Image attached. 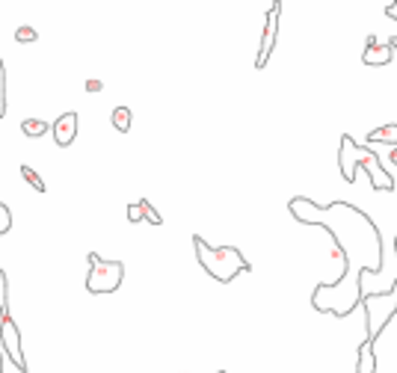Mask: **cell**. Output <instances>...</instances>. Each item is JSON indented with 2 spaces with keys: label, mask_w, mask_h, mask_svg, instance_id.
Returning <instances> with one entry per match:
<instances>
[{
  "label": "cell",
  "mask_w": 397,
  "mask_h": 373,
  "mask_svg": "<svg viewBox=\"0 0 397 373\" xmlns=\"http://www.w3.org/2000/svg\"><path fill=\"white\" fill-rule=\"evenodd\" d=\"M359 166L368 172L374 190H383V193H391V190H394V178L388 175V169L379 163V157L374 155V148L359 145V143L350 137V133H344V137H341V148H338V169H341V178H344L347 184H353Z\"/></svg>",
  "instance_id": "6da1fadb"
},
{
  "label": "cell",
  "mask_w": 397,
  "mask_h": 373,
  "mask_svg": "<svg viewBox=\"0 0 397 373\" xmlns=\"http://www.w3.org/2000/svg\"><path fill=\"white\" fill-rule=\"evenodd\" d=\"M193 246H196L198 264H202V269L211 279L228 284L240 273H250V261L243 258V252L237 246H208V240L198 237V234L193 237Z\"/></svg>",
  "instance_id": "7a4b0ae2"
},
{
  "label": "cell",
  "mask_w": 397,
  "mask_h": 373,
  "mask_svg": "<svg viewBox=\"0 0 397 373\" xmlns=\"http://www.w3.org/2000/svg\"><path fill=\"white\" fill-rule=\"evenodd\" d=\"M362 308H365V335L371 338V341H376L379 332H383L388 326V320L394 317L397 311V279L394 284L388 287V291L383 294H365L362 296Z\"/></svg>",
  "instance_id": "3957f363"
},
{
  "label": "cell",
  "mask_w": 397,
  "mask_h": 373,
  "mask_svg": "<svg viewBox=\"0 0 397 373\" xmlns=\"http://www.w3.org/2000/svg\"><path fill=\"white\" fill-rule=\"evenodd\" d=\"M89 264V276H86V291L89 294H113L122 287L125 279V264L122 261H101L98 252L86 255Z\"/></svg>",
  "instance_id": "277c9868"
},
{
  "label": "cell",
  "mask_w": 397,
  "mask_h": 373,
  "mask_svg": "<svg viewBox=\"0 0 397 373\" xmlns=\"http://www.w3.org/2000/svg\"><path fill=\"white\" fill-rule=\"evenodd\" d=\"M0 350H4V355H9L12 364L18 367L21 373H27V362H24V352H21V332H18V323L12 320V314H4L0 317Z\"/></svg>",
  "instance_id": "5b68a950"
},
{
  "label": "cell",
  "mask_w": 397,
  "mask_h": 373,
  "mask_svg": "<svg viewBox=\"0 0 397 373\" xmlns=\"http://www.w3.org/2000/svg\"><path fill=\"white\" fill-rule=\"evenodd\" d=\"M279 12H282V4H270V12H267V24H264V39H261V50H258V60H255V69H264L276 48V27H279Z\"/></svg>",
  "instance_id": "8992f818"
},
{
  "label": "cell",
  "mask_w": 397,
  "mask_h": 373,
  "mask_svg": "<svg viewBox=\"0 0 397 373\" xmlns=\"http://www.w3.org/2000/svg\"><path fill=\"white\" fill-rule=\"evenodd\" d=\"M51 130H54V140H57V145L60 148H69L72 143H74V137H77V113H62L57 122L51 125Z\"/></svg>",
  "instance_id": "52a82bcc"
},
{
  "label": "cell",
  "mask_w": 397,
  "mask_h": 373,
  "mask_svg": "<svg viewBox=\"0 0 397 373\" xmlns=\"http://www.w3.org/2000/svg\"><path fill=\"white\" fill-rule=\"evenodd\" d=\"M394 60V50L388 42H376V36H368V45H365V54H362V62L365 65H386Z\"/></svg>",
  "instance_id": "ba28073f"
},
{
  "label": "cell",
  "mask_w": 397,
  "mask_h": 373,
  "mask_svg": "<svg viewBox=\"0 0 397 373\" xmlns=\"http://www.w3.org/2000/svg\"><path fill=\"white\" fill-rule=\"evenodd\" d=\"M356 373H376V352H374V341L365 335V341L359 344V355H356Z\"/></svg>",
  "instance_id": "9c48e42d"
},
{
  "label": "cell",
  "mask_w": 397,
  "mask_h": 373,
  "mask_svg": "<svg viewBox=\"0 0 397 373\" xmlns=\"http://www.w3.org/2000/svg\"><path fill=\"white\" fill-rule=\"evenodd\" d=\"M374 143H386L391 148H397V125H383L376 130H368V145Z\"/></svg>",
  "instance_id": "30bf717a"
},
{
  "label": "cell",
  "mask_w": 397,
  "mask_h": 373,
  "mask_svg": "<svg viewBox=\"0 0 397 373\" xmlns=\"http://www.w3.org/2000/svg\"><path fill=\"white\" fill-rule=\"evenodd\" d=\"M110 122L119 133H128L130 125H134V113H130V107H116L113 116H110Z\"/></svg>",
  "instance_id": "8fae6325"
},
{
  "label": "cell",
  "mask_w": 397,
  "mask_h": 373,
  "mask_svg": "<svg viewBox=\"0 0 397 373\" xmlns=\"http://www.w3.org/2000/svg\"><path fill=\"white\" fill-rule=\"evenodd\" d=\"M21 130H24V137L39 140V137H45V133L51 130V125H47L45 118H24V122H21Z\"/></svg>",
  "instance_id": "7c38bea8"
},
{
  "label": "cell",
  "mask_w": 397,
  "mask_h": 373,
  "mask_svg": "<svg viewBox=\"0 0 397 373\" xmlns=\"http://www.w3.org/2000/svg\"><path fill=\"white\" fill-rule=\"evenodd\" d=\"M21 175L27 178V184H30L36 193H45V190H47V184L39 178V172H36V169H33V166H27V163H24V166H21Z\"/></svg>",
  "instance_id": "4fadbf2b"
},
{
  "label": "cell",
  "mask_w": 397,
  "mask_h": 373,
  "mask_svg": "<svg viewBox=\"0 0 397 373\" xmlns=\"http://www.w3.org/2000/svg\"><path fill=\"white\" fill-rule=\"evenodd\" d=\"M9 314V282H6V273L0 269V317Z\"/></svg>",
  "instance_id": "5bb4252c"
},
{
  "label": "cell",
  "mask_w": 397,
  "mask_h": 373,
  "mask_svg": "<svg viewBox=\"0 0 397 373\" xmlns=\"http://www.w3.org/2000/svg\"><path fill=\"white\" fill-rule=\"evenodd\" d=\"M15 42H21V45H30V42H36V27H30V24L18 27V30H15Z\"/></svg>",
  "instance_id": "9a60e30c"
},
{
  "label": "cell",
  "mask_w": 397,
  "mask_h": 373,
  "mask_svg": "<svg viewBox=\"0 0 397 373\" xmlns=\"http://www.w3.org/2000/svg\"><path fill=\"white\" fill-rule=\"evenodd\" d=\"M140 205H142V213H145L148 223H152V226H163V219H160V213L155 211L152 201H148V199H140Z\"/></svg>",
  "instance_id": "2e32d148"
},
{
  "label": "cell",
  "mask_w": 397,
  "mask_h": 373,
  "mask_svg": "<svg viewBox=\"0 0 397 373\" xmlns=\"http://www.w3.org/2000/svg\"><path fill=\"white\" fill-rule=\"evenodd\" d=\"M6 116V69H4V60H0V118Z\"/></svg>",
  "instance_id": "e0dca14e"
},
{
  "label": "cell",
  "mask_w": 397,
  "mask_h": 373,
  "mask_svg": "<svg viewBox=\"0 0 397 373\" xmlns=\"http://www.w3.org/2000/svg\"><path fill=\"white\" fill-rule=\"evenodd\" d=\"M9 228H12V211L0 201V237L4 234H9Z\"/></svg>",
  "instance_id": "ac0fdd59"
},
{
  "label": "cell",
  "mask_w": 397,
  "mask_h": 373,
  "mask_svg": "<svg viewBox=\"0 0 397 373\" xmlns=\"http://www.w3.org/2000/svg\"><path fill=\"white\" fill-rule=\"evenodd\" d=\"M128 219H130V223H142V219H145L140 201H130V205H128Z\"/></svg>",
  "instance_id": "d6986e66"
},
{
  "label": "cell",
  "mask_w": 397,
  "mask_h": 373,
  "mask_svg": "<svg viewBox=\"0 0 397 373\" xmlns=\"http://www.w3.org/2000/svg\"><path fill=\"white\" fill-rule=\"evenodd\" d=\"M386 15H388V18H394V21H397V12H394V4H391V6L386 9ZM388 45H391V50H397V36H391V39H388Z\"/></svg>",
  "instance_id": "ffe728a7"
},
{
  "label": "cell",
  "mask_w": 397,
  "mask_h": 373,
  "mask_svg": "<svg viewBox=\"0 0 397 373\" xmlns=\"http://www.w3.org/2000/svg\"><path fill=\"white\" fill-rule=\"evenodd\" d=\"M104 83L101 80H86V92H101Z\"/></svg>",
  "instance_id": "44dd1931"
},
{
  "label": "cell",
  "mask_w": 397,
  "mask_h": 373,
  "mask_svg": "<svg viewBox=\"0 0 397 373\" xmlns=\"http://www.w3.org/2000/svg\"><path fill=\"white\" fill-rule=\"evenodd\" d=\"M388 160H391V163L397 166V148H391V155H388Z\"/></svg>",
  "instance_id": "7402d4cb"
},
{
  "label": "cell",
  "mask_w": 397,
  "mask_h": 373,
  "mask_svg": "<svg viewBox=\"0 0 397 373\" xmlns=\"http://www.w3.org/2000/svg\"><path fill=\"white\" fill-rule=\"evenodd\" d=\"M4 359H6V355H4V350H0V373H4Z\"/></svg>",
  "instance_id": "603a6c76"
},
{
  "label": "cell",
  "mask_w": 397,
  "mask_h": 373,
  "mask_svg": "<svg viewBox=\"0 0 397 373\" xmlns=\"http://www.w3.org/2000/svg\"><path fill=\"white\" fill-rule=\"evenodd\" d=\"M394 255H397V237H394Z\"/></svg>",
  "instance_id": "cb8c5ba5"
},
{
  "label": "cell",
  "mask_w": 397,
  "mask_h": 373,
  "mask_svg": "<svg viewBox=\"0 0 397 373\" xmlns=\"http://www.w3.org/2000/svg\"><path fill=\"white\" fill-rule=\"evenodd\" d=\"M220 373H228V370H220Z\"/></svg>",
  "instance_id": "d4e9b609"
}]
</instances>
